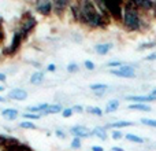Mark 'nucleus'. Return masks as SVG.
<instances>
[{"mask_svg":"<svg viewBox=\"0 0 156 151\" xmlns=\"http://www.w3.org/2000/svg\"><path fill=\"white\" fill-rule=\"evenodd\" d=\"M132 125H133L132 121H116V122H112V124H108L107 128L116 129V128H127V127H132Z\"/></svg>","mask_w":156,"mask_h":151,"instance_id":"obj_19","label":"nucleus"},{"mask_svg":"<svg viewBox=\"0 0 156 151\" xmlns=\"http://www.w3.org/2000/svg\"><path fill=\"white\" fill-rule=\"evenodd\" d=\"M78 70H80V68H78L77 63H70V65H67V72L69 73H77Z\"/></svg>","mask_w":156,"mask_h":151,"instance_id":"obj_29","label":"nucleus"},{"mask_svg":"<svg viewBox=\"0 0 156 151\" xmlns=\"http://www.w3.org/2000/svg\"><path fill=\"white\" fill-rule=\"evenodd\" d=\"M111 150H112V151H125L123 149H121V147H112Z\"/></svg>","mask_w":156,"mask_h":151,"instance_id":"obj_40","label":"nucleus"},{"mask_svg":"<svg viewBox=\"0 0 156 151\" xmlns=\"http://www.w3.org/2000/svg\"><path fill=\"white\" fill-rule=\"evenodd\" d=\"M118 107H119V100L118 99H111L110 102L107 103V106H105L104 113H107V114L114 113L115 110H118Z\"/></svg>","mask_w":156,"mask_h":151,"instance_id":"obj_16","label":"nucleus"},{"mask_svg":"<svg viewBox=\"0 0 156 151\" xmlns=\"http://www.w3.org/2000/svg\"><path fill=\"white\" fill-rule=\"evenodd\" d=\"M125 138H126V140L132 142V143H137V144L144 143V139L143 138H140V136H137V135H133V133H127Z\"/></svg>","mask_w":156,"mask_h":151,"instance_id":"obj_23","label":"nucleus"},{"mask_svg":"<svg viewBox=\"0 0 156 151\" xmlns=\"http://www.w3.org/2000/svg\"><path fill=\"white\" fill-rule=\"evenodd\" d=\"M8 98L14 100H25L27 98V92L22 88H14L8 92Z\"/></svg>","mask_w":156,"mask_h":151,"instance_id":"obj_11","label":"nucleus"},{"mask_svg":"<svg viewBox=\"0 0 156 151\" xmlns=\"http://www.w3.org/2000/svg\"><path fill=\"white\" fill-rule=\"evenodd\" d=\"M55 135H56L58 138H60V139H65L66 138V133H63V131H60V129H58L56 132H55Z\"/></svg>","mask_w":156,"mask_h":151,"instance_id":"obj_36","label":"nucleus"},{"mask_svg":"<svg viewBox=\"0 0 156 151\" xmlns=\"http://www.w3.org/2000/svg\"><path fill=\"white\" fill-rule=\"evenodd\" d=\"M81 8V24L88 25L93 29H103L110 24V19L99 13L94 2H80Z\"/></svg>","mask_w":156,"mask_h":151,"instance_id":"obj_1","label":"nucleus"},{"mask_svg":"<svg viewBox=\"0 0 156 151\" xmlns=\"http://www.w3.org/2000/svg\"><path fill=\"white\" fill-rule=\"evenodd\" d=\"M156 47V41H149V43H143L138 46V50L143 51V50H149V48H154Z\"/></svg>","mask_w":156,"mask_h":151,"instance_id":"obj_25","label":"nucleus"},{"mask_svg":"<svg viewBox=\"0 0 156 151\" xmlns=\"http://www.w3.org/2000/svg\"><path fill=\"white\" fill-rule=\"evenodd\" d=\"M62 106L60 105H48V109L45 110V116H48V114H58V113H62Z\"/></svg>","mask_w":156,"mask_h":151,"instance_id":"obj_21","label":"nucleus"},{"mask_svg":"<svg viewBox=\"0 0 156 151\" xmlns=\"http://www.w3.org/2000/svg\"><path fill=\"white\" fill-rule=\"evenodd\" d=\"M71 149H73V150L81 149V139H78V138L73 139V142H71Z\"/></svg>","mask_w":156,"mask_h":151,"instance_id":"obj_28","label":"nucleus"},{"mask_svg":"<svg viewBox=\"0 0 156 151\" xmlns=\"http://www.w3.org/2000/svg\"><path fill=\"white\" fill-rule=\"evenodd\" d=\"M73 113H74V111H73V109H63V110H62V116L63 117H65V118H69V117H71V116H73Z\"/></svg>","mask_w":156,"mask_h":151,"instance_id":"obj_31","label":"nucleus"},{"mask_svg":"<svg viewBox=\"0 0 156 151\" xmlns=\"http://www.w3.org/2000/svg\"><path fill=\"white\" fill-rule=\"evenodd\" d=\"M22 41H23V39L21 37V35H19V32L16 30V32H14V35H12V40H11V44H10V47L7 48V54L8 55H14L16 51L19 50V47H21V44H22Z\"/></svg>","mask_w":156,"mask_h":151,"instance_id":"obj_7","label":"nucleus"},{"mask_svg":"<svg viewBox=\"0 0 156 151\" xmlns=\"http://www.w3.org/2000/svg\"><path fill=\"white\" fill-rule=\"evenodd\" d=\"M34 8L37 13L43 14V15H49L54 11V4L49 0H40V2L34 3Z\"/></svg>","mask_w":156,"mask_h":151,"instance_id":"obj_6","label":"nucleus"},{"mask_svg":"<svg viewBox=\"0 0 156 151\" xmlns=\"http://www.w3.org/2000/svg\"><path fill=\"white\" fill-rule=\"evenodd\" d=\"M36 25H37V21H36V18L30 13H27L26 17L23 18V21H22L21 28H19V30H18L19 35H21V37L23 39V40L27 37V35H29V33L32 32L33 29H34Z\"/></svg>","mask_w":156,"mask_h":151,"instance_id":"obj_4","label":"nucleus"},{"mask_svg":"<svg viewBox=\"0 0 156 151\" xmlns=\"http://www.w3.org/2000/svg\"><path fill=\"white\" fill-rule=\"evenodd\" d=\"M129 110H137V111H151V106L143 105V103H132L129 105Z\"/></svg>","mask_w":156,"mask_h":151,"instance_id":"obj_17","label":"nucleus"},{"mask_svg":"<svg viewBox=\"0 0 156 151\" xmlns=\"http://www.w3.org/2000/svg\"><path fill=\"white\" fill-rule=\"evenodd\" d=\"M41 117V114H33V113H25L23 114V118L27 120H38Z\"/></svg>","mask_w":156,"mask_h":151,"instance_id":"obj_30","label":"nucleus"},{"mask_svg":"<svg viewBox=\"0 0 156 151\" xmlns=\"http://www.w3.org/2000/svg\"><path fill=\"white\" fill-rule=\"evenodd\" d=\"M145 61H156V52H154V54H149L147 55L145 58H144Z\"/></svg>","mask_w":156,"mask_h":151,"instance_id":"obj_35","label":"nucleus"},{"mask_svg":"<svg viewBox=\"0 0 156 151\" xmlns=\"http://www.w3.org/2000/svg\"><path fill=\"white\" fill-rule=\"evenodd\" d=\"M19 127L23 128V129H36V128H37L33 122H30V121H22L21 124H19Z\"/></svg>","mask_w":156,"mask_h":151,"instance_id":"obj_26","label":"nucleus"},{"mask_svg":"<svg viewBox=\"0 0 156 151\" xmlns=\"http://www.w3.org/2000/svg\"><path fill=\"white\" fill-rule=\"evenodd\" d=\"M73 111H76V113H82L83 111V107L82 106H80V105H76V106H73Z\"/></svg>","mask_w":156,"mask_h":151,"instance_id":"obj_34","label":"nucleus"},{"mask_svg":"<svg viewBox=\"0 0 156 151\" xmlns=\"http://www.w3.org/2000/svg\"><path fill=\"white\" fill-rule=\"evenodd\" d=\"M86 111H88L89 114H92V116H96V117H101L103 113H104L101 109L96 107V106H88V107H86Z\"/></svg>","mask_w":156,"mask_h":151,"instance_id":"obj_22","label":"nucleus"},{"mask_svg":"<svg viewBox=\"0 0 156 151\" xmlns=\"http://www.w3.org/2000/svg\"><path fill=\"white\" fill-rule=\"evenodd\" d=\"M107 66H110V68H121L122 62L121 61H112V62H108Z\"/></svg>","mask_w":156,"mask_h":151,"instance_id":"obj_33","label":"nucleus"},{"mask_svg":"<svg viewBox=\"0 0 156 151\" xmlns=\"http://www.w3.org/2000/svg\"><path fill=\"white\" fill-rule=\"evenodd\" d=\"M111 138H112L114 140H121V139H123L125 136L121 131H112V132H111Z\"/></svg>","mask_w":156,"mask_h":151,"instance_id":"obj_27","label":"nucleus"},{"mask_svg":"<svg viewBox=\"0 0 156 151\" xmlns=\"http://www.w3.org/2000/svg\"><path fill=\"white\" fill-rule=\"evenodd\" d=\"M107 14L111 19L116 22H122L123 18V3L121 2H111V3H104Z\"/></svg>","mask_w":156,"mask_h":151,"instance_id":"obj_3","label":"nucleus"},{"mask_svg":"<svg viewBox=\"0 0 156 151\" xmlns=\"http://www.w3.org/2000/svg\"><path fill=\"white\" fill-rule=\"evenodd\" d=\"M108 88H110V87H108L107 84H92V85L89 87V89H90L92 92H94L96 96H103V95L108 91Z\"/></svg>","mask_w":156,"mask_h":151,"instance_id":"obj_12","label":"nucleus"},{"mask_svg":"<svg viewBox=\"0 0 156 151\" xmlns=\"http://www.w3.org/2000/svg\"><path fill=\"white\" fill-rule=\"evenodd\" d=\"M70 13L76 22H81V8L80 3H70Z\"/></svg>","mask_w":156,"mask_h":151,"instance_id":"obj_14","label":"nucleus"},{"mask_svg":"<svg viewBox=\"0 0 156 151\" xmlns=\"http://www.w3.org/2000/svg\"><path fill=\"white\" fill-rule=\"evenodd\" d=\"M43 81H44V73L43 72H36V73H33L32 77H30V83L34 84V85L41 84Z\"/></svg>","mask_w":156,"mask_h":151,"instance_id":"obj_20","label":"nucleus"},{"mask_svg":"<svg viewBox=\"0 0 156 151\" xmlns=\"http://www.w3.org/2000/svg\"><path fill=\"white\" fill-rule=\"evenodd\" d=\"M112 44L111 43H104V44H96L94 46V51L97 52L99 55H105V54H108V52L112 50Z\"/></svg>","mask_w":156,"mask_h":151,"instance_id":"obj_13","label":"nucleus"},{"mask_svg":"<svg viewBox=\"0 0 156 151\" xmlns=\"http://www.w3.org/2000/svg\"><path fill=\"white\" fill-rule=\"evenodd\" d=\"M140 121H141V124H143V125H147V127H151V128H156V120L141 118Z\"/></svg>","mask_w":156,"mask_h":151,"instance_id":"obj_24","label":"nucleus"},{"mask_svg":"<svg viewBox=\"0 0 156 151\" xmlns=\"http://www.w3.org/2000/svg\"><path fill=\"white\" fill-rule=\"evenodd\" d=\"M126 100L133 103H143V105H147L148 102H155L156 96L154 95H145V96H136V95H130V96H126Z\"/></svg>","mask_w":156,"mask_h":151,"instance_id":"obj_9","label":"nucleus"},{"mask_svg":"<svg viewBox=\"0 0 156 151\" xmlns=\"http://www.w3.org/2000/svg\"><path fill=\"white\" fill-rule=\"evenodd\" d=\"M92 136H96V138H99L100 140H105V139H107V132H105L104 128L96 127L93 131H92Z\"/></svg>","mask_w":156,"mask_h":151,"instance_id":"obj_18","label":"nucleus"},{"mask_svg":"<svg viewBox=\"0 0 156 151\" xmlns=\"http://www.w3.org/2000/svg\"><path fill=\"white\" fill-rule=\"evenodd\" d=\"M122 24L129 32H138L144 28V21L140 15V10L134 6V2L123 3V18Z\"/></svg>","mask_w":156,"mask_h":151,"instance_id":"obj_2","label":"nucleus"},{"mask_svg":"<svg viewBox=\"0 0 156 151\" xmlns=\"http://www.w3.org/2000/svg\"><path fill=\"white\" fill-rule=\"evenodd\" d=\"M0 102H2V103H3V102H5V99H4L3 96H0Z\"/></svg>","mask_w":156,"mask_h":151,"instance_id":"obj_42","label":"nucleus"},{"mask_svg":"<svg viewBox=\"0 0 156 151\" xmlns=\"http://www.w3.org/2000/svg\"><path fill=\"white\" fill-rule=\"evenodd\" d=\"M92 151H104V149L101 146H93L92 147Z\"/></svg>","mask_w":156,"mask_h":151,"instance_id":"obj_38","label":"nucleus"},{"mask_svg":"<svg viewBox=\"0 0 156 151\" xmlns=\"http://www.w3.org/2000/svg\"><path fill=\"white\" fill-rule=\"evenodd\" d=\"M0 81H2V83H4V81H5V74L0 73Z\"/></svg>","mask_w":156,"mask_h":151,"instance_id":"obj_39","label":"nucleus"},{"mask_svg":"<svg viewBox=\"0 0 156 151\" xmlns=\"http://www.w3.org/2000/svg\"><path fill=\"white\" fill-rule=\"evenodd\" d=\"M111 74L116 76V77H122V78H133L136 77V70L133 66L122 65L118 69H111Z\"/></svg>","mask_w":156,"mask_h":151,"instance_id":"obj_5","label":"nucleus"},{"mask_svg":"<svg viewBox=\"0 0 156 151\" xmlns=\"http://www.w3.org/2000/svg\"><path fill=\"white\" fill-rule=\"evenodd\" d=\"M83 66H85V69H88V70H94V68H96L92 61H85V62H83Z\"/></svg>","mask_w":156,"mask_h":151,"instance_id":"obj_32","label":"nucleus"},{"mask_svg":"<svg viewBox=\"0 0 156 151\" xmlns=\"http://www.w3.org/2000/svg\"><path fill=\"white\" fill-rule=\"evenodd\" d=\"M70 133L74 136V138L78 139H85V138H90L92 136V131H89L88 128L82 127V125H76L70 129Z\"/></svg>","mask_w":156,"mask_h":151,"instance_id":"obj_8","label":"nucleus"},{"mask_svg":"<svg viewBox=\"0 0 156 151\" xmlns=\"http://www.w3.org/2000/svg\"><path fill=\"white\" fill-rule=\"evenodd\" d=\"M151 95H154V96H156V89H154V91L151 92Z\"/></svg>","mask_w":156,"mask_h":151,"instance_id":"obj_41","label":"nucleus"},{"mask_svg":"<svg viewBox=\"0 0 156 151\" xmlns=\"http://www.w3.org/2000/svg\"><path fill=\"white\" fill-rule=\"evenodd\" d=\"M52 4H54V13L58 15H62L66 11V8L70 7V2L67 0H55Z\"/></svg>","mask_w":156,"mask_h":151,"instance_id":"obj_10","label":"nucleus"},{"mask_svg":"<svg viewBox=\"0 0 156 151\" xmlns=\"http://www.w3.org/2000/svg\"><path fill=\"white\" fill-rule=\"evenodd\" d=\"M3 89H4V87H2V85H0V92H2Z\"/></svg>","mask_w":156,"mask_h":151,"instance_id":"obj_43","label":"nucleus"},{"mask_svg":"<svg viewBox=\"0 0 156 151\" xmlns=\"http://www.w3.org/2000/svg\"><path fill=\"white\" fill-rule=\"evenodd\" d=\"M2 116L4 117V118L10 120V121H14V120H16V117L19 116V113L16 109H4V110L2 111Z\"/></svg>","mask_w":156,"mask_h":151,"instance_id":"obj_15","label":"nucleus"},{"mask_svg":"<svg viewBox=\"0 0 156 151\" xmlns=\"http://www.w3.org/2000/svg\"><path fill=\"white\" fill-rule=\"evenodd\" d=\"M47 70H48V72H51V73H54V72L56 70V65H54V63H51V65H48V66H47Z\"/></svg>","mask_w":156,"mask_h":151,"instance_id":"obj_37","label":"nucleus"}]
</instances>
